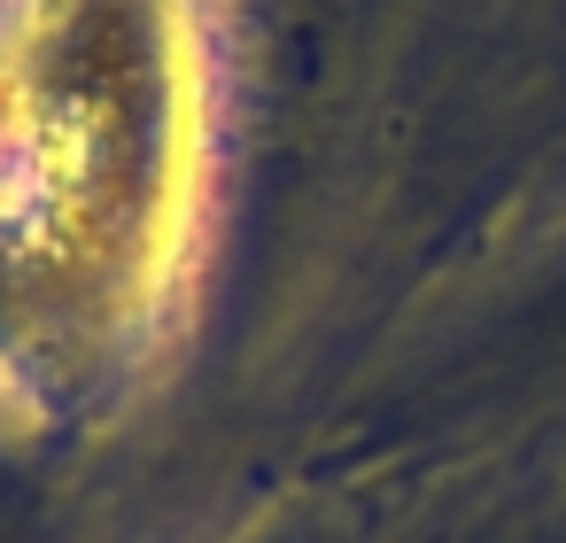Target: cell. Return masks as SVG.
I'll use <instances>...</instances> for the list:
<instances>
[{"label": "cell", "instance_id": "1", "mask_svg": "<svg viewBox=\"0 0 566 543\" xmlns=\"http://www.w3.org/2000/svg\"><path fill=\"white\" fill-rule=\"evenodd\" d=\"M226 0H0V380L117 404L202 264Z\"/></svg>", "mask_w": 566, "mask_h": 543}]
</instances>
